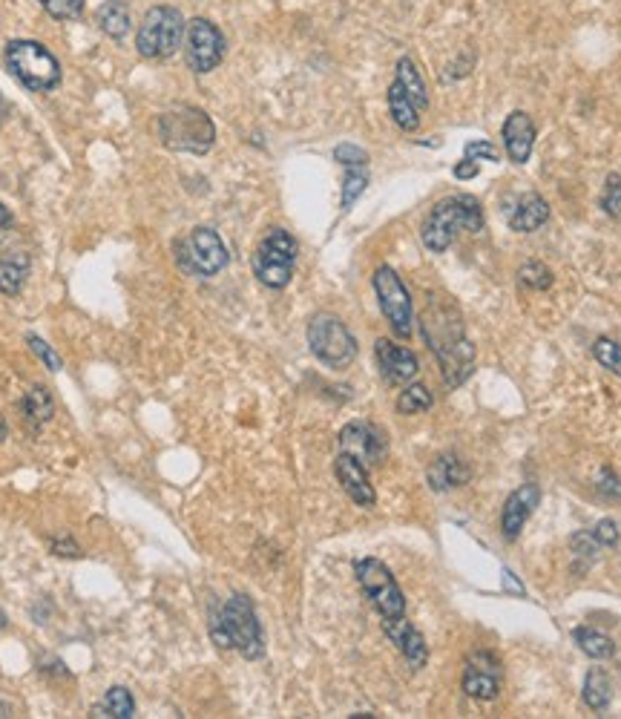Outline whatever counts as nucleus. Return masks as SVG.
I'll use <instances>...</instances> for the list:
<instances>
[{
	"label": "nucleus",
	"mask_w": 621,
	"mask_h": 719,
	"mask_svg": "<svg viewBox=\"0 0 621 719\" xmlns=\"http://www.w3.org/2000/svg\"><path fill=\"white\" fill-rule=\"evenodd\" d=\"M518 279H521L527 288H532V291H550L552 282H555L550 268H547L544 262H538V259H529V262H524V265H521V271H518Z\"/></svg>",
	"instance_id": "nucleus-32"
},
{
	"label": "nucleus",
	"mask_w": 621,
	"mask_h": 719,
	"mask_svg": "<svg viewBox=\"0 0 621 719\" xmlns=\"http://www.w3.org/2000/svg\"><path fill=\"white\" fill-rule=\"evenodd\" d=\"M593 357H596V363L601 369L621 377V343L610 340V337H598L596 343H593Z\"/></svg>",
	"instance_id": "nucleus-33"
},
{
	"label": "nucleus",
	"mask_w": 621,
	"mask_h": 719,
	"mask_svg": "<svg viewBox=\"0 0 621 719\" xmlns=\"http://www.w3.org/2000/svg\"><path fill=\"white\" fill-rule=\"evenodd\" d=\"M501 136H504L506 156L512 164H527L532 156V147H535V124L524 110H515L509 113L501 127Z\"/></svg>",
	"instance_id": "nucleus-18"
},
{
	"label": "nucleus",
	"mask_w": 621,
	"mask_h": 719,
	"mask_svg": "<svg viewBox=\"0 0 621 719\" xmlns=\"http://www.w3.org/2000/svg\"><path fill=\"white\" fill-rule=\"evenodd\" d=\"M538 498H541V495H538L535 484H524V487H518L506 498L504 512H501V530H504L506 541H515V538L521 535L527 518L535 512V507H538Z\"/></svg>",
	"instance_id": "nucleus-19"
},
{
	"label": "nucleus",
	"mask_w": 621,
	"mask_h": 719,
	"mask_svg": "<svg viewBox=\"0 0 621 719\" xmlns=\"http://www.w3.org/2000/svg\"><path fill=\"white\" fill-rule=\"evenodd\" d=\"M334 162L343 164V167H366L368 153L363 147L345 141V144H337V147H334Z\"/></svg>",
	"instance_id": "nucleus-37"
},
{
	"label": "nucleus",
	"mask_w": 621,
	"mask_h": 719,
	"mask_svg": "<svg viewBox=\"0 0 621 719\" xmlns=\"http://www.w3.org/2000/svg\"><path fill=\"white\" fill-rule=\"evenodd\" d=\"M15 225V219H12V213H9V208L0 202V231H9Z\"/></svg>",
	"instance_id": "nucleus-44"
},
{
	"label": "nucleus",
	"mask_w": 621,
	"mask_h": 719,
	"mask_svg": "<svg viewBox=\"0 0 621 719\" xmlns=\"http://www.w3.org/2000/svg\"><path fill=\"white\" fill-rule=\"evenodd\" d=\"M354 576L360 581L366 599L371 607L380 613V619H397L406 616V599L397 579L391 576V570L380 558H357L354 561Z\"/></svg>",
	"instance_id": "nucleus-10"
},
{
	"label": "nucleus",
	"mask_w": 621,
	"mask_h": 719,
	"mask_svg": "<svg viewBox=\"0 0 621 719\" xmlns=\"http://www.w3.org/2000/svg\"><path fill=\"white\" fill-rule=\"evenodd\" d=\"M601 210H604L610 219H619L621 216V173H610V176H607L604 193H601Z\"/></svg>",
	"instance_id": "nucleus-35"
},
{
	"label": "nucleus",
	"mask_w": 621,
	"mask_h": 719,
	"mask_svg": "<svg viewBox=\"0 0 621 719\" xmlns=\"http://www.w3.org/2000/svg\"><path fill=\"white\" fill-rule=\"evenodd\" d=\"M340 452L354 455L360 464L380 466L389 458V438L380 426L354 420L340 432Z\"/></svg>",
	"instance_id": "nucleus-13"
},
{
	"label": "nucleus",
	"mask_w": 621,
	"mask_h": 719,
	"mask_svg": "<svg viewBox=\"0 0 621 719\" xmlns=\"http://www.w3.org/2000/svg\"><path fill=\"white\" fill-rule=\"evenodd\" d=\"M311 354L328 369H348L357 360V340L337 314H314L308 323Z\"/></svg>",
	"instance_id": "nucleus-8"
},
{
	"label": "nucleus",
	"mask_w": 621,
	"mask_h": 719,
	"mask_svg": "<svg viewBox=\"0 0 621 719\" xmlns=\"http://www.w3.org/2000/svg\"><path fill=\"white\" fill-rule=\"evenodd\" d=\"M590 538L596 541L598 547H616V544H619V527H616L610 518H604V521H598L596 530L590 533Z\"/></svg>",
	"instance_id": "nucleus-39"
},
{
	"label": "nucleus",
	"mask_w": 621,
	"mask_h": 719,
	"mask_svg": "<svg viewBox=\"0 0 621 719\" xmlns=\"http://www.w3.org/2000/svg\"><path fill=\"white\" fill-rule=\"evenodd\" d=\"M176 259H179L182 271L207 279L228 268L230 254L219 233L199 225L176 242Z\"/></svg>",
	"instance_id": "nucleus-9"
},
{
	"label": "nucleus",
	"mask_w": 621,
	"mask_h": 719,
	"mask_svg": "<svg viewBox=\"0 0 621 719\" xmlns=\"http://www.w3.org/2000/svg\"><path fill=\"white\" fill-rule=\"evenodd\" d=\"M432 403H435V397L423 383H409L397 397V412L400 415H423L432 409Z\"/></svg>",
	"instance_id": "nucleus-30"
},
{
	"label": "nucleus",
	"mask_w": 621,
	"mask_h": 719,
	"mask_svg": "<svg viewBox=\"0 0 621 719\" xmlns=\"http://www.w3.org/2000/svg\"><path fill=\"white\" fill-rule=\"evenodd\" d=\"M3 58L9 72L32 93H49L61 84L58 58L38 41H9Z\"/></svg>",
	"instance_id": "nucleus-6"
},
{
	"label": "nucleus",
	"mask_w": 621,
	"mask_h": 719,
	"mask_svg": "<svg viewBox=\"0 0 621 719\" xmlns=\"http://www.w3.org/2000/svg\"><path fill=\"white\" fill-rule=\"evenodd\" d=\"M210 636L216 648L239 650L245 659H262L265 656V636L262 625L256 619V610L248 596L236 593L228 602L219 607L210 619Z\"/></svg>",
	"instance_id": "nucleus-3"
},
{
	"label": "nucleus",
	"mask_w": 621,
	"mask_h": 719,
	"mask_svg": "<svg viewBox=\"0 0 621 719\" xmlns=\"http://www.w3.org/2000/svg\"><path fill=\"white\" fill-rule=\"evenodd\" d=\"M469 478H472V472H469L466 461L458 458V455H452V452L435 458L432 466H429V472H426V481H429V487L435 489V492H449V489L463 487Z\"/></svg>",
	"instance_id": "nucleus-21"
},
{
	"label": "nucleus",
	"mask_w": 621,
	"mask_h": 719,
	"mask_svg": "<svg viewBox=\"0 0 621 719\" xmlns=\"http://www.w3.org/2000/svg\"><path fill=\"white\" fill-rule=\"evenodd\" d=\"M550 219V202L541 193H524L506 210V222L515 233H532L544 228Z\"/></svg>",
	"instance_id": "nucleus-20"
},
{
	"label": "nucleus",
	"mask_w": 621,
	"mask_h": 719,
	"mask_svg": "<svg viewBox=\"0 0 621 719\" xmlns=\"http://www.w3.org/2000/svg\"><path fill=\"white\" fill-rule=\"evenodd\" d=\"M228 41L222 35V29L213 24L210 18H193L187 21V32H184V61L196 75H207L213 72L222 58H225Z\"/></svg>",
	"instance_id": "nucleus-12"
},
{
	"label": "nucleus",
	"mask_w": 621,
	"mask_h": 719,
	"mask_svg": "<svg viewBox=\"0 0 621 719\" xmlns=\"http://www.w3.org/2000/svg\"><path fill=\"white\" fill-rule=\"evenodd\" d=\"M481 233L483 231V208L481 202L469 193H455L440 199L435 208L426 213L420 225V239L426 251L446 254L458 233Z\"/></svg>",
	"instance_id": "nucleus-2"
},
{
	"label": "nucleus",
	"mask_w": 621,
	"mask_h": 719,
	"mask_svg": "<svg viewBox=\"0 0 621 719\" xmlns=\"http://www.w3.org/2000/svg\"><path fill=\"white\" fill-rule=\"evenodd\" d=\"M463 159H469V162H478V159H489V162H498L501 159V153H498V147L492 144V141H469L466 144V150H463Z\"/></svg>",
	"instance_id": "nucleus-38"
},
{
	"label": "nucleus",
	"mask_w": 621,
	"mask_h": 719,
	"mask_svg": "<svg viewBox=\"0 0 621 719\" xmlns=\"http://www.w3.org/2000/svg\"><path fill=\"white\" fill-rule=\"evenodd\" d=\"M334 475H337L340 487L345 489V495H348V498H351L357 507L371 510V507L377 504V492H374V487H371L368 466L360 464L354 455H345V452H340V455H337V461H334Z\"/></svg>",
	"instance_id": "nucleus-16"
},
{
	"label": "nucleus",
	"mask_w": 621,
	"mask_h": 719,
	"mask_svg": "<svg viewBox=\"0 0 621 719\" xmlns=\"http://www.w3.org/2000/svg\"><path fill=\"white\" fill-rule=\"evenodd\" d=\"M44 12L55 21H75L84 12V0H38Z\"/></svg>",
	"instance_id": "nucleus-34"
},
{
	"label": "nucleus",
	"mask_w": 621,
	"mask_h": 719,
	"mask_svg": "<svg viewBox=\"0 0 621 719\" xmlns=\"http://www.w3.org/2000/svg\"><path fill=\"white\" fill-rule=\"evenodd\" d=\"M573 639L578 650H581L584 656L596 659V662H604V659H613V656H616V642H613L607 633L596 630V627H575Z\"/></svg>",
	"instance_id": "nucleus-25"
},
{
	"label": "nucleus",
	"mask_w": 621,
	"mask_h": 719,
	"mask_svg": "<svg viewBox=\"0 0 621 719\" xmlns=\"http://www.w3.org/2000/svg\"><path fill=\"white\" fill-rule=\"evenodd\" d=\"M52 553L61 558H78L81 556V547H78L69 535H58V538L52 541Z\"/></svg>",
	"instance_id": "nucleus-41"
},
{
	"label": "nucleus",
	"mask_w": 621,
	"mask_h": 719,
	"mask_svg": "<svg viewBox=\"0 0 621 719\" xmlns=\"http://www.w3.org/2000/svg\"><path fill=\"white\" fill-rule=\"evenodd\" d=\"M23 415L29 423L41 426V423H49L52 415H55V400L49 395V389L44 386H32L26 397H23Z\"/></svg>",
	"instance_id": "nucleus-29"
},
{
	"label": "nucleus",
	"mask_w": 621,
	"mask_h": 719,
	"mask_svg": "<svg viewBox=\"0 0 621 719\" xmlns=\"http://www.w3.org/2000/svg\"><path fill=\"white\" fill-rule=\"evenodd\" d=\"M374 354H377V366L380 374L389 386H409L414 377L420 374V360L409 348L397 346L386 337H380L374 343Z\"/></svg>",
	"instance_id": "nucleus-15"
},
{
	"label": "nucleus",
	"mask_w": 621,
	"mask_h": 719,
	"mask_svg": "<svg viewBox=\"0 0 621 719\" xmlns=\"http://www.w3.org/2000/svg\"><path fill=\"white\" fill-rule=\"evenodd\" d=\"M95 24H98V29H101L107 38L121 41V38L130 32V24H133L127 3H121V0H104V3L98 6V12H95Z\"/></svg>",
	"instance_id": "nucleus-23"
},
{
	"label": "nucleus",
	"mask_w": 621,
	"mask_h": 719,
	"mask_svg": "<svg viewBox=\"0 0 621 719\" xmlns=\"http://www.w3.org/2000/svg\"><path fill=\"white\" fill-rule=\"evenodd\" d=\"M478 176V162H469V159H463L460 164H455V179H475Z\"/></svg>",
	"instance_id": "nucleus-42"
},
{
	"label": "nucleus",
	"mask_w": 621,
	"mask_h": 719,
	"mask_svg": "<svg viewBox=\"0 0 621 719\" xmlns=\"http://www.w3.org/2000/svg\"><path fill=\"white\" fill-rule=\"evenodd\" d=\"M501 662L486 653V650H478V653H469L466 659V671H463V694L472 696V699H495L498 691H501Z\"/></svg>",
	"instance_id": "nucleus-14"
},
{
	"label": "nucleus",
	"mask_w": 621,
	"mask_h": 719,
	"mask_svg": "<svg viewBox=\"0 0 621 719\" xmlns=\"http://www.w3.org/2000/svg\"><path fill=\"white\" fill-rule=\"evenodd\" d=\"M297 254V239L285 231V228H271V231L259 239L256 251H253V277L259 279L265 288H271V291L288 288V282L294 277Z\"/></svg>",
	"instance_id": "nucleus-7"
},
{
	"label": "nucleus",
	"mask_w": 621,
	"mask_h": 719,
	"mask_svg": "<svg viewBox=\"0 0 621 719\" xmlns=\"http://www.w3.org/2000/svg\"><path fill=\"white\" fill-rule=\"evenodd\" d=\"M383 633L389 636L391 645H397V650L403 653V659L409 662V668L420 671L426 668L429 662V648H426V639L417 627L406 619V616H397V619H383Z\"/></svg>",
	"instance_id": "nucleus-17"
},
{
	"label": "nucleus",
	"mask_w": 621,
	"mask_h": 719,
	"mask_svg": "<svg viewBox=\"0 0 621 719\" xmlns=\"http://www.w3.org/2000/svg\"><path fill=\"white\" fill-rule=\"evenodd\" d=\"M26 343H29L32 354H35V357L44 363L49 372H61V369H64V360H61V357L55 354V348L49 346L46 340H41L38 334H29V337H26Z\"/></svg>",
	"instance_id": "nucleus-36"
},
{
	"label": "nucleus",
	"mask_w": 621,
	"mask_h": 719,
	"mask_svg": "<svg viewBox=\"0 0 621 719\" xmlns=\"http://www.w3.org/2000/svg\"><path fill=\"white\" fill-rule=\"evenodd\" d=\"M26 277H29V256H0V294H6V297L21 294Z\"/></svg>",
	"instance_id": "nucleus-27"
},
{
	"label": "nucleus",
	"mask_w": 621,
	"mask_h": 719,
	"mask_svg": "<svg viewBox=\"0 0 621 719\" xmlns=\"http://www.w3.org/2000/svg\"><path fill=\"white\" fill-rule=\"evenodd\" d=\"M374 294H377V302H380V311L386 317V323L394 331V337L400 340H409L414 334V305L412 297H409V288L403 285L400 274L391 268V265H380L374 271Z\"/></svg>",
	"instance_id": "nucleus-11"
},
{
	"label": "nucleus",
	"mask_w": 621,
	"mask_h": 719,
	"mask_svg": "<svg viewBox=\"0 0 621 719\" xmlns=\"http://www.w3.org/2000/svg\"><path fill=\"white\" fill-rule=\"evenodd\" d=\"M598 492H601V498H610V501H621V481L610 472V469H604L601 472V478H598Z\"/></svg>",
	"instance_id": "nucleus-40"
},
{
	"label": "nucleus",
	"mask_w": 621,
	"mask_h": 719,
	"mask_svg": "<svg viewBox=\"0 0 621 719\" xmlns=\"http://www.w3.org/2000/svg\"><path fill=\"white\" fill-rule=\"evenodd\" d=\"M584 702L593 711H604L613 702V682L601 668H593V671L587 673V679H584Z\"/></svg>",
	"instance_id": "nucleus-28"
},
{
	"label": "nucleus",
	"mask_w": 621,
	"mask_h": 719,
	"mask_svg": "<svg viewBox=\"0 0 621 719\" xmlns=\"http://www.w3.org/2000/svg\"><path fill=\"white\" fill-rule=\"evenodd\" d=\"M420 331L426 346L435 351L443 383L449 389H458L475 366V348L463 337V317L458 305L449 300H429L420 317Z\"/></svg>",
	"instance_id": "nucleus-1"
},
{
	"label": "nucleus",
	"mask_w": 621,
	"mask_h": 719,
	"mask_svg": "<svg viewBox=\"0 0 621 719\" xmlns=\"http://www.w3.org/2000/svg\"><path fill=\"white\" fill-rule=\"evenodd\" d=\"M92 717H110V719H133L136 717V699L133 694L124 688V685H115L110 688L104 699L95 705Z\"/></svg>",
	"instance_id": "nucleus-26"
},
{
	"label": "nucleus",
	"mask_w": 621,
	"mask_h": 719,
	"mask_svg": "<svg viewBox=\"0 0 621 719\" xmlns=\"http://www.w3.org/2000/svg\"><path fill=\"white\" fill-rule=\"evenodd\" d=\"M504 590H512L515 596H524V584L515 579V573L504 570Z\"/></svg>",
	"instance_id": "nucleus-43"
},
{
	"label": "nucleus",
	"mask_w": 621,
	"mask_h": 719,
	"mask_svg": "<svg viewBox=\"0 0 621 719\" xmlns=\"http://www.w3.org/2000/svg\"><path fill=\"white\" fill-rule=\"evenodd\" d=\"M6 625H9V619H6V613H3V610H0V633H3V630H6Z\"/></svg>",
	"instance_id": "nucleus-45"
},
{
	"label": "nucleus",
	"mask_w": 621,
	"mask_h": 719,
	"mask_svg": "<svg viewBox=\"0 0 621 719\" xmlns=\"http://www.w3.org/2000/svg\"><path fill=\"white\" fill-rule=\"evenodd\" d=\"M3 438H6V420L0 418V441H3Z\"/></svg>",
	"instance_id": "nucleus-46"
},
{
	"label": "nucleus",
	"mask_w": 621,
	"mask_h": 719,
	"mask_svg": "<svg viewBox=\"0 0 621 719\" xmlns=\"http://www.w3.org/2000/svg\"><path fill=\"white\" fill-rule=\"evenodd\" d=\"M156 133H159V141L167 150L193 153V156H205L216 141V127H213L210 116L205 110L187 107V104L161 113L159 121H156Z\"/></svg>",
	"instance_id": "nucleus-4"
},
{
	"label": "nucleus",
	"mask_w": 621,
	"mask_h": 719,
	"mask_svg": "<svg viewBox=\"0 0 621 719\" xmlns=\"http://www.w3.org/2000/svg\"><path fill=\"white\" fill-rule=\"evenodd\" d=\"M386 101H389V116L391 121L403 130V133H414L420 127V110L412 104V98L400 90L397 81H391L389 93H386Z\"/></svg>",
	"instance_id": "nucleus-24"
},
{
	"label": "nucleus",
	"mask_w": 621,
	"mask_h": 719,
	"mask_svg": "<svg viewBox=\"0 0 621 719\" xmlns=\"http://www.w3.org/2000/svg\"><path fill=\"white\" fill-rule=\"evenodd\" d=\"M187 21L176 6H153L144 12L136 32V49L147 61H164L184 44Z\"/></svg>",
	"instance_id": "nucleus-5"
},
{
	"label": "nucleus",
	"mask_w": 621,
	"mask_h": 719,
	"mask_svg": "<svg viewBox=\"0 0 621 719\" xmlns=\"http://www.w3.org/2000/svg\"><path fill=\"white\" fill-rule=\"evenodd\" d=\"M368 187V170L366 167H345V182H343V199H340V208L348 210Z\"/></svg>",
	"instance_id": "nucleus-31"
},
{
	"label": "nucleus",
	"mask_w": 621,
	"mask_h": 719,
	"mask_svg": "<svg viewBox=\"0 0 621 719\" xmlns=\"http://www.w3.org/2000/svg\"><path fill=\"white\" fill-rule=\"evenodd\" d=\"M394 81L400 84L403 93L412 98V104L420 110V113L429 107V87H426L423 75H420L417 64H414L409 55H403V58L397 61V67H394Z\"/></svg>",
	"instance_id": "nucleus-22"
}]
</instances>
